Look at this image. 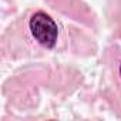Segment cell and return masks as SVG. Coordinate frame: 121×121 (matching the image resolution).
Here are the masks:
<instances>
[{
	"label": "cell",
	"instance_id": "cell-1",
	"mask_svg": "<svg viewBox=\"0 0 121 121\" xmlns=\"http://www.w3.org/2000/svg\"><path fill=\"white\" fill-rule=\"evenodd\" d=\"M29 30L31 37L44 48H54L58 40V26L44 12H36L29 20Z\"/></svg>",
	"mask_w": 121,
	"mask_h": 121
},
{
	"label": "cell",
	"instance_id": "cell-2",
	"mask_svg": "<svg viewBox=\"0 0 121 121\" xmlns=\"http://www.w3.org/2000/svg\"><path fill=\"white\" fill-rule=\"evenodd\" d=\"M118 73H120V77H121V61H120V66H118Z\"/></svg>",
	"mask_w": 121,
	"mask_h": 121
}]
</instances>
